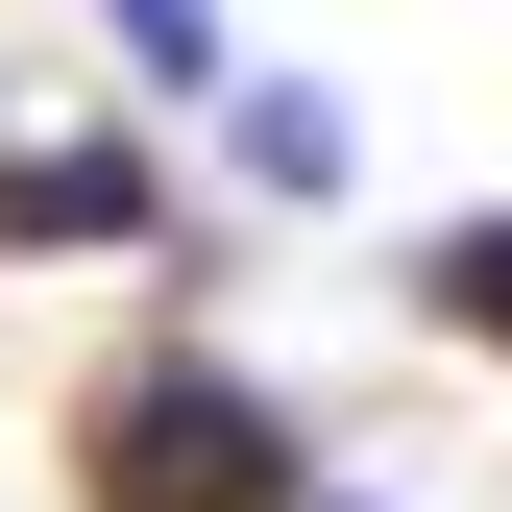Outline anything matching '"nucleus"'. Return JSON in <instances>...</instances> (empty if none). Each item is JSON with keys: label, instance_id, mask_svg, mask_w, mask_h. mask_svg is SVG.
Here are the masks:
<instances>
[{"label": "nucleus", "instance_id": "423d86ee", "mask_svg": "<svg viewBox=\"0 0 512 512\" xmlns=\"http://www.w3.org/2000/svg\"><path fill=\"white\" fill-rule=\"evenodd\" d=\"M293 512H415V488H293Z\"/></svg>", "mask_w": 512, "mask_h": 512}, {"label": "nucleus", "instance_id": "39448f33", "mask_svg": "<svg viewBox=\"0 0 512 512\" xmlns=\"http://www.w3.org/2000/svg\"><path fill=\"white\" fill-rule=\"evenodd\" d=\"M98 25H122V74H171V98H220V74H244L220 0H98Z\"/></svg>", "mask_w": 512, "mask_h": 512}, {"label": "nucleus", "instance_id": "7ed1b4c3", "mask_svg": "<svg viewBox=\"0 0 512 512\" xmlns=\"http://www.w3.org/2000/svg\"><path fill=\"white\" fill-rule=\"evenodd\" d=\"M220 171H244V196H293V220H317V196L366 171V122L317 98V74H220Z\"/></svg>", "mask_w": 512, "mask_h": 512}, {"label": "nucleus", "instance_id": "f257e3e1", "mask_svg": "<svg viewBox=\"0 0 512 512\" xmlns=\"http://www.w3.org/2000/svg\"><path fill=\"white\" fill-rule=\"evenodd\" d=\"M293 488H317V439L220 342H122L98 415H74V512H293Z\"/></svg>", "mask_w": 512, "mask_h": 512}, {"label": "nucleus", "instance_id": "20e7f679", "mask_svg": "<svg viewBox=\"0 0 512 512\" xmlns=\"http://www.w3.org/2000/svg\"><path fill=\"white\" fill-rule=\"evenodd\" d=\"M415 317H464V342L512 366V196H488V220H439V244H415Z\"/></svg>", "mask_w": 512, "mask_h": 512}, {"label": "nucleus", "instance_id": "f03ea898", "mask_svg": "<svg viewBox=\"0 0 512 512\" xmlns=\"http://www.w3.org/2000/svg\"><path fill=\"white\" fill-rule=\"evenodd\" d=\"M171 171L122 147V122H74V147H0V244H147Z\"/></svg>", "mask_w": 512, "mask_h": 512}]
</instances>
